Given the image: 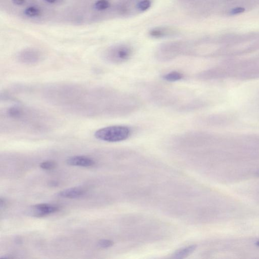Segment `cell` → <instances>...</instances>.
<instances>
[{
    "label": "cell",
    "mask_w": 259,
    "mask_h": 259,
    "mask_svg": "<svg viewBox=\"0 0 259 259\" xmlns=\"http://www.w3.org/2000/svg\"><path fill=\"white\" fill-rule=\"evenodd\" d=\"M61 207L57 205L41 203L33 206L28 211L29 214L35 217H43L59 211Z\"/></svg>",
    "instance_id": "277c9868"
},
{
    "label": "cell",
    "mask_w": 259,
    "mask_h": 259,
    "mask_svg": "<svg viewBox=\"0 0 259 259\" xmlns=\"http://www.w3.org/2000/svg\"><path fill=\"white\" fill-rule=\"evenodd\" d=\"M57 164L55 161H44L40 164V167L45 170H52L56 168Z\"/></svg>",
    "instance_id": "7c38bea8"
},
{
    "label": "cell",
    "mask_w": 259,
    "mask_h": 259,
    "mask_svg": "<svg viewBox=\"0 0 259 259\" xmlns=\"http://www.w3.org/2000/svg\"><path fill=\"white\" fill-rule=\"evenodd\" d=\"M131 134L132 130L129 127L115 125L98 129L94 133V136L102 141L118 142L127 140Z\"/></svg>",
    "instance_id": "6da1fadb"
},
{
    "label": "cell",
    "mask_w": 259,
    "mask_h": 259,
    "mask_svg": "<svg viewBox=\"0 0 259 259\" xmlns=\"http://www.w3.org/2000/svg\"><path fill=\"white\" fill-rule=\"evenodd\" d=\"M234 119L231 115H214L205 116L199 119L200 123L209 126H223L231 123Z\"/></svg>",
    "instance_id": "3957f363"
},
{
    "label": "cell",
    "mask_w": 259,
    "mask_h": 259,
    "mask_svg": "<svg viewBox=\"0 0 259 259\" xmlns=\"http://www.w3.org/2000/svg\"><path fill=\"white\" fill-rule=\"evenodd\" d=\"M8 112L9 116H11L12 118H16L21 116L23 111L17 107H13L9 109Z\"/></svg>",
    "instance_id": "9a60e30c"
},
{
    "label": "cell",
    "mask_w": 259,
    "mask_h": 259,
    "mask_svg": "<svg viewBox=\"0 0 259 259\" xmlns=\"http://www.w3.org/2000/svg\"><path fill=\"white\" fill-rule=\"evenodd\" d=\"M69 165L81 167H90L95 164L94 160L85 156H74L70 157L66 161Z\"/></svg>",
    "instance_id": "5b68a950"
},
{
    "label": "cell",
    "mask_w": 259,
    "mask_h": 259,
    "mask_svg": "<svg viewBox=\"0 0 259 259\" xmlns=\"http://www.w3.org/2000/svg\"><path fill=\"white\" fill-rule=\"evenodd\" d=\"M151 6V2L149 0H143L138 4V9L140 11H145Z\"/></svg>",
    "instance_id": "5bb4252c"
},
{
    "label": "cell",
    "mask_w": 259,
    "mask_h": 259,
    "mask_svg": "<svg viewBox=\"0 0 259 259\" xmlns=\"http://www.w3.org/2000/svg\"><path fill=\"white\" fill-rule=\"evenodd\" d=\"M245 9L242 7H237L233 9L232 10L230 11V14L234 15L237 14H241L245 11Z\"/></svg>",
    "instance_id": "e0dca14e"
},
{
    "label": "cell",
    "mask_w": 259,
    "mask_h": 259,
    "mask_svg": "<svg viewBox=\"0 0 259 259\" xmlns=\"http://www.w3.org/2000/svg\"><path fill=\"white\" fill-rule=\"evenodd\" d=\"M41 10L35 7H27L24 10V14L28 17H37L40 15Z\"/></svg>",
    "instance_id": "8fae6325"
},
{
    "label": "cell",
    "mask_w": 259,
    "mask_h": 259,
    "mask_svg": "<svg viewBox=\"0 0 259 259\" xmlns=\"http://www.w3.org/2000/svg\"><path fill=\"white\" fill-rule=\"evenodd\" d=\"M110 4L107 0H98L96 2L95 7L97 10H104L108 8Z\"/></svg>",
    "instance_id": "4fadbf2b"
},
{
    "label": "cell",
    "mask_w": 259,
    "mask_h": 259,
    "mask_svg": "<svg viewBox=\"0 0 259 259\" xmlns=\"http://www.w3.org/2000/svg\"><path fill=\"white\" fill-rule=\"evenodd\" d=\"M18 59L22 63L27 65H32L38 63L41 60L39 54L32 51L23 52L19 55Z\"/></svg>",
    "instance_id": "52a82bcc"
},
{
    "label": "cell",
    "mask_w": 259,
    "mask_h": 259,
    "mask_svg": "<svg viewBox=\"0 0 259 259\" xmlns=\"http://www.w3.org/2000/svg\"><path fill=\"white\" fill-rule=\"evenodd\" d=\"M59 185V183L57 181H52L49 182V185L50 186L56 187Z\"/></svg>",
    "instance_id": "d6986e66"
},
{
    "label": "cell",
    "mask_w": 259,
    "mask_h": 259,
    "mask_svg": "<svg viewBox=\"0 0 259 259\" xmlns=\"http://www.w3.org/2000/svg\"><path fill=\"white\" fill-rule=\"evenodd\" d=\"M168 31L165 28H155L149 31L150 36L155 38L164 37L168 34Z\"/></svg>",
    "instance_id": "30bf717a"
},
{
    "label": "cell",
    "mask_w": 259,
    "mask_h": 259,
    "mask_svg": "<svg viewBox=\"0 0 259 259\" xmlns=\"http://www.w3.org/2000/svg\"><path fill=\"white\" fill-rule=\"evenodd\" d=\"M45 1L48 2L49 3H54L57 1V0H45Z\"/></svg>",
    "instance_id": "44dd1931"
},
{
    "label": "cell",
    "mask_w": 259,
    "mask_h": 259,
    "mask_svg": "<svg viewBox=\"0 0 259 259\" xmlns=\"http://www.w3.org/2000/svg\"><path fill=\"white\" fill-rule=\"evenodd\" d=\"M85 193V190L82 188L73 187L60 191L57 193V196L66 198H77L83 196Z\"/></svg>",
    "instance_id": "8992f818"
},
{
    "label": "cell",
    "mask_w": 259,
    "mask_h": 259,
    "mask_svg": "<svg viewBox=\"0 0 259 259\" xmlns=\"http://www.w3.org/2000/svg\"><path fill=\"white\" fill-rule=\"evenodd\" d=\"M258 174H259V171H258Z\"/></svg>",
    "instance_id": "603a6c76"
},
{
    "label": "cell",
    "mask_w": 259,
    "mask_h": 259,
    "mask_svg": "<svg viewBox=\"0 0 259 259\" xmlns=\"http://www.w3.org/2000/svg\"><path fill=\"white\" fill-rule=\"evenodd\" d=\"M114 242L111 240H100L98 242V244L99 247L103 249H107L110 248L114 245Z\"/></svg>",
    "instance_id": "2e32d148"
},
{
    "label": "cell",
    "mask_w": 259,
    "mask_h": 259,
    "mask_svg": "<svg viewBox=\"0 0 259 259\" xmlns=\"http://www.w3.org/2000/svg\"><path fill=\"white\" fill-rule=\"evenodd\" d=\"M5 200L1 198V200H0V206H1V209H2L3 207H4V206H5Z\"/></svg>",
    "instance_id": "ffe728a7"
},
{
    "label": "cell",
    "mask_w": 259,
    "mask_h": 259,
    "mask_svg": "<svg viewBox=\"0 0 259 259\" xmlns=\"http://www.w3.org/2000/svg\"><path fill=\"white\" fill-rule=\"evenodd\" d=\"M256 244H257V246H258V247H259V241H258V242H257Z\"/></svg>",
    "instance_id": "7402d4cb"
},
{
    "label": "cell",
    "mask_w": 259,
    "mask_h": 259,
    "mask_svg": "<svg viewBox=\"0 0 259 259\" xmlns=\"http://www.w3.org/2000/svg\"><path fill=\"white\" fill-rule=\"evenodd\" d=\"M184 75L182 73L177 71L169 72L167 74L164 75L163 78L166 81L169 82H174L178 81L183 78Z\"/></svg>",
    "instance_id": "9c48e42d"
},
{
    "label": "cell",
    "mask_w": 259,
    "mask_h": 259,
    "mask_svg": "<svg viewBox=\"0 0 259 259\" xmlns=\"http://www.w3.org/2000/svg\"><path fill=\"white\" fill-rule=\"evenodd\" d=\"M12 2L14 4L17 5H22L25 3V0H12Z\"/></svg>",
    "instance_id": "ac0fdd59"
},
{
    "label": "cell",
    "mask_w": 259,
    "mask_h": 259,
    "mask_svg": "<svg viewBox=\"0 0 259 259\" xmlns=\"http://www.w3.org/2000/svg\"><path fill=\"white\" fill-rule=\"evenodd\" d=\"M132 51L129 47L122 46L107 51L104 55L105 61L113 64H120L128 61L132 56Z\"/></svg>",
    "instance_id": "7a4b0ae2"
},
{
    "label": "cell",
    "mask_w": 259,
    "mask_h": 259,
    "mask_svg": "<svg viewBox=\"0 0 259 259\" xmlns=\"http://www.w3.org/2000/svg\"><path fill=\"white\" fill-rule=\"evenodd\" d=\"M196 249V245H191L185 248H181L176 251L172 258L174 259H184L193 253Z\"/></svg>",
    "instance_id": "ba28073f"
}]
</instances>
